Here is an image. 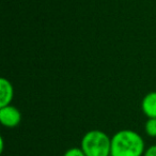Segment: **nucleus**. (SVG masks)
Instances as JSON below:
<instances>
[{
  "label": "nucleus",
  "mask_w": 156,
  "mask_h": 156,
  "mask_svg": "<svg viewBox=\"0 0 156 156\" xmlns=\"http://www.w3.org/2000/svg\"><path fill=\"white\" fill-rule=\"evenodd\" d=\"M14 96V89L12 83L5 78L0 79V107L11 104Z\"/></svg>",
  "instance_id": "nucleus-4"
},
{
  "label": "nucleus",
  "mask_w": 156,
  "mask_h": 156,
  "mask_svg": "<svg viewBox=\"0 0 156 156\" xmlns=\"http://www.w3.org/2000/svg\"><path fill=\"white\" fill-rule=\"evenodd\" d=\"M145 133L150 137H156V118H151L145 123Z\"/></svg>",
  "instance_id": "nucleus-6"
},
{
  "label": "nucleus",
  "mask_w": 156,
  "mask_h": 156,
  "mask_svg": "<svg viewBox=\"0 0 156 156\" xmlns=\"http://www.w3.org/2000/svg\"><path fill=\"white\" fill-rule=\"evenodd\" d=\"M143 156H156V144H153L147 147L144 151Z\"/></svg>",
  "instance_id": "nucleus-8"
},
{
  "label": "nucleus",
  "mask_w": 156,
  "mask_h": 156,
  "mask_svg": "<svg viewBox=\"0 0 156 156\" xmlns=\"http://www.w3.org/2000/svg\"><path fill=\"white\" fill-rule=\"evenodd\" d=\"M22 121L20 111L12 105L0 107V122L5 127H15Z\"/></svg>",
  "instance_id": "nucleus-3"
},
{
  "label": "nucleus",
  "mask_w": 156,
  "mask_h": 156,
  "mask_svg": "<svg viewBox=\"0 0 156 156\" xmlns=\"http://www.w3.org/2000/svg\"><path fill=\"white\" fill-rule=\"evenodd\" d=\"M143 138L132 129H122L111 138L110 156H143Z\"/></svg>",
  "instance_id": "nucleus-1"
},
{
  "label": "nucleus",
  "mask_w": 156,
  "mask_h": 156,
  "mask_svg": "<svg viewBox=\"0 0 156 156\" xmlns=\"http://www.w3.org/2000/svg\"><path fill=\"white\" fill-rule=\"evenodd\" d=\"M80 147L87 156H110L111 138L102 130H90L81 139Z\"/></svg>",
  "instance_id": "nucleus-2"
},
{
  "label": "nucleus",
  "mask_w": 156,
  "mask_h": 156,
  "mask_svg": "<svg viewBox=\"0 0 156 156\" xmlns=\"http://www.w3.org/2000/svg\"><path fill=\"white\" fill-rule=\"evenodd\" d=\"M141 109L149 119L156 118V92H150L143 98Z\"/></svg>",
  "instance_id": "nucleus-5"
},
{
  "label": "nucleus",
  "mask_w": 156,
  "mask_h": 156,
  "mask_svg": "<svg viewBox=\"0 0 156 156\" xmlns=\"http://www.w3.org/2000/svg\"><path fill=\"white\" fill-rule=\"evenodd\" d=\"M63 156H87L83 151L81 150V147H71L64 153Z\"/></svg>",
  "instance_id": "nucleus-7"
}]
</instances>
